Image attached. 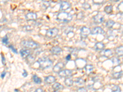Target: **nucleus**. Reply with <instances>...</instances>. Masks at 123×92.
I'll list each match as a JSON object with an SVG mask.
<instances>
[{
	"mask_svg": "<svg viewBox=\"0 0 123 92\" xmlns=\"http://www.w3.org/2000/svg\"><path fill=\"white\" fill-rule=\"evenodd\" d=\"M73 18V15L65 12H62L57 15V20L59 22L68 23L70 22Z\"/></svg>",
	"mask_w": 123,
	"mask_h": 92,
	"instance_id": "obj_1",
	"label": "nucleus"
},
{
	"mask_svg": "<svg viewBox=\"0 0 123 92\" xmlns=\"http://www.w3.org/2000/svg\"><path fill=\"white\" fill-rule=\"evenodd\" d=\"M38 63L41 69H44L50 67L52 64V61L48 58L43 57L38 59Z\"/></svg>",
	"mask_w": 123,
	"mask_h": 92,
	"instance_id": "obj_2",
	"label": "nucleus"
},
{
	"mask_svg": "<svg viewBox=\"0 0 123 92\" xmlns=\"http://www.w3.org/2000/svg\"><path fill=\"white\" fill-rule=\"evenodd\" d=\"M21 46L26 49H36L39 47V45L37 42H35L33 40H23L21 42Z\"/></svg>",
	"mask_w": 123,
	"mask_h": 92,
	"instance_id": "obj_3",
	"label": "nucleus"
},
{
	"mask_svg": "<svg viewBox=\"0 0 123 92\" xmlns=\"http://www.w3.org/2000/svg\"><path fill=\"white\" fill-rule=\"evenodd\" d=\"M59 29L56 28H53L49 29L48 30H47L46 33V37H48L49 38H53L58 34L59 33Z\"/></svg>",
	"mask_w": 123,
	"mask_h": 92,
	"instance_id": "obj_4",
	"label": "nucleus"
},
{
	"mask_svg": "<svg viewBox=\"0 0 123 92\" xmlns=\"http://www.w3.org/2000/svg\"><path fill=\"white\" fill-rule=\"evenodd\" d=\"M91 34V31L87 27H83L81 29V37L82 38H86Z\"/></svg>",
	"mask_w": 123,
	"mask_h": 92,
	"instance_id": "obj_5",
	"label": "nucleus"
},
{
	"mask_svg": "<svg viewBox=\"0 0 123 92\" xmlns=\"http://www.w3.org/2000/svg\"><path fill=\"white\" fill-rule=\"evenodd\" d=\"M64 66H65V64H63V63H62V62H59V63H57V64L54 66L53 71L55 73H58V74H59L60 71H62V69L64 68Z\"/></svg>",
	"mask_w": 123,
	"mask_h": 92,
	"instance_id": "obj_6",
	"label": "nucleus"
},
{
	"mask_svg": "<svg viewBox=\"0 0 123 92\" xmlns=\"http://www.w3.org/2000/svg\"><path fill=\"white\" fill-rule=\"evenodd\" d=\"M59 75L60 77H66L68 78V77H70L72 75V71L71 70L65 69L62 70L59 73Z\"/></svg>",
	"mask_w": 123,
	"mask_h": 92,
	"instance_id": "obj_7",
	"label": "nucleus"
},
{
	"mask_svg": "<svg viewBox=\"0 0 123 92\" xmlns=\"http://www.w3.org/2000/svg\"><path fill=\"white\" fill-rule=\"evenodd\" d=\"M93 20L95 23L100 24L104 22V17L102 14H97L96 15L93 17Z\"/></svg>",
	"mask_w": 123,
	"mask_h": 92,
	"instance_id": "obj_8",
	"label": "nucleus"
},
{
	"mask_svg": "<svg viewBox=\"0 0 123 92\" xmlns=\"http://www.w3.org/2000/svg\"><path fill=\"white\" fill-rule=\"evenodd\" d=\"M25 18L27 21H35L37 19V14L35 12H29L25 15Z\"/></svg>",
	"mask_w": 123,
	"mask_h": 92,
	"instance_id": "obj_9",
	"label": "nucleus"
},
{
	"mask_svg": "<svg viewBox=\"0 0 123 92\" xmlns=\"http://www.w3.org/2000/svg\"><path fill=\"white\" fill-rule=\"evenodd\" d=\"M105 33L104 30L101 27H97L94 28L91 30V34L93 35L95 34H102Z\"/></svg>",
	"mask_w": 123,
	"mask_h": 92,
	"instance_id": "obj_10",
	"label": "nucleus"
},
{
	"mask_svg": "<svg viewBox=\"0 0 123 92\" xmlns=\"http://www.w3.org/2000/svg\"><path fill=\"white\" fill-rule=\"evenodd\" d=\"M30 53V50H28V49H22L20 51V54L22 57L24 59L27 58L30 55H31Z\"/></svg>",
	"mask_w": 123,
	"mask_h": 92,
	"instance_id": "obj_11",
	"label": "nucleus"
},
{
	"mask_svg": "<svg viewBox=\"0 0 123 92\" xmlns=\"http://www.w3.org/2000/svg\"><path fill=\"white\" fill-rule=\"evenodd\" d=\"M62 52V49L59 46H54L50 49V52L53 55H59Z\"/></svg>",
	"mask_w": 123,
	"mask_h": 92,
	"instance_id": "obj_12",
	"label": "nucleus"
},
{
	"mask_svg": "<svg viewBox=\"0 0 123 92\" xmlns=\"http://www.w3.org/2000/svg\"><path fill=\"white\" fill-rule=\"evenodd\" d=\"M70 7H71V4L67 1H62L60 4V9L62 11L68 9L69 8H70Z\"/></svg>",
	"mask_w": 123,
	"mask_h": 92,
	"instance_id": "obj_13",
	"label": "nucleus"
},
{
	"mask_svg": "<svg viewBox=\"0 0 123 92\" xmlns=\"http://www.w3.org/2000/svg\"><path fill=\"white\" fill-rule=\"evenodd\" d=\"M55 77L54 76H53V75H49V76L46 77L44 80L45 82L48 84H52V83L55 82Z\"/></svg>",
	"mask_w": 123,
	"mask_h": 92,
	"instance_id": "obj_14",
	"label": "nucleus"
},
{
	"mask_svg": "<svg viewBox=\"0 0 123 92\" xmlns=\"http://www.w3.org/2000/svg\"><path fill=\"white\" fill-rule=\"evenodd\" d=\"M94 69V66L92 64H87L84 67V70L87 74H90Z\"/></svg>",
	"mask_w": 123,
	"mask_h": 92,
	"instance_id": "obj_15",
	"label": "nucleus"
},
{
	"mask_svg": "<svg viewBox=\"0 0 123 92\" xmlns=\"http://www.w3.org/2000/svg\"><path fill=\"white\" fill-rule=\"evenodd\" d=\"M115 53L118 57H123V46H119L115 49Z\"/></svg>",
	"mask_w": 123,
	"mask_h": 92,
	"instance_id": "obj_16",
	"label": "nucleus"
},
{
	"mask_svg": "<svg viewBox=\"0 0 123 92\" xmlns=\"http://www.w3.org/2000/svg\"><path fill=\"white\" fill-rule=\"evenodd\" d=\"M105 47V45L101 42H97L95 45V49L96 50H102Z\"/></svg>",
	"mask_w": 123,
	"mask_h": 92,
	"instance_id": "obj_17",
	"label": "nucleus"
},
{
	"mask_svg": "<svg viewBox=\"0 0 123 92\" xmlns=\"http://www.w3.org/2000/svg\"><path fill=\"white\" fill-rule=\"evenodd\" d=\"M52 88H53L54 90L57 91L59 90H62L63 89V86L62 84H60V83H55L53 85H52Z\"/></svg>",
	"mask_w": 123,
	"mask_h": 92,
	"instance_id": "obj_18",
	"label": "nucleus"
},
{
	"mask_svg": "<svg viewBox=\"0 0 123 92\" xmlns=\"http://www.w3.org/2000/svg\"><path fill=\"white\" fill-rule=\"evenodd\" d=\"M104 55L105 57L109 58L111 56H112V55H113V52H112V50H110V49H106V50H104Z\"/></svg>",
	"mask_w": 123,
	"mask_h": 92,
	"instance_id": "obj_19",
	"label": "nucleus"
},
{
	"mask_svg": "<svg viewBox=\"0 0 123 92\" xmlns=\"http://www.w3.org/2000/svg\"><path fill=\"white\" fill-rule=\"evenodd\" d=\"M123 76V71H119V72H116L113 74V77L115 79H119Z\"/></svg>",
	"mask_w": 123,
	"mask_h": 92,
	"instance_id": "obj_20",
	"label": "nucleus"
},
{
	"mask_svg": "<svg viewBox=\"0 0 123 92\" xmlns=\"http://www.w3.org/2000/svg\"><path fill=\"white\" fill-rule=\"evenodd\" d=\"M33 80L34 81V82L36 83L37 84H40L42 82V80L39 78V77L37 76V75H33Z\"/></svg>",
	"mask_w": 123,
	"mask_h": 92,
	"instance_id": "obj_21",
	"label": "nucleus"
},
{
	"mask_svg": "<svg viewBox=\"0 0 123 92\" xmlns=\"http://www.w3.org/2000/svg\"><path fill=\"white\" fill-rule=\"evenodd\" d=\"M65 84L67 86H71L73 84V80L70 78H66L65 80Z\"/></svg>",
	"mask_w": 123,
	"mask_h": 92,
	"instance_id": "obj_22",
	"label": "nucleus"
},
{
	"mask_svg": "<svg viewBox=\"0 0 123 92\" xmlns=\"http://www.w3.org/2000/svg\"><path fill=\"white\" fill-rule=\"evenodd\" d=\"M115 22L113 21V20H108L106 23V27H107L108 28H113V25H115Z\"/></svg>",
	"mask_w": 123,
	"mask_h": 92,
	"instance_id": "obj_23",
	"label": "nucleus"
},
{
	"mask_svg": "<svg viewBox=\"0 0 123 92\" xmlns=\"http://www.w3.org/2000/svg\"><path fill=\"white\" fill-rule=\"evenodd\" d=\"M104 11H105V12L107 14H111L112 12V11H113V6H111V5L106 6L104 8Z\"/></svg>",
	"mask_w": 123,
	"mask_h": 92,
	"instance_id": "obj_24",
	"label": "nucleus"
},
{
	"mask_svg": "<svg viewBox=\"0 0 123 92\" xmlns=\"http://www.w3.org/2000/svg\"><path fill=\"white\" fill-rule=\"evenodd\" d=\"M111 61H112V63H113V64H115V65H119V64H120V62H121L120 60L116 57L112 58Z\"/></svg>",
	"mask_w": 123,
	"mask_h": 92,
	"instance_id": "obj_25",
	"label": "nucleus"
},
{
	"mask_svg": "<svg viewBox=\"0 0 123 92\" xmlns=\"http://www.w3.org/2000/svg\"><path fill=\"white\" fill-rule=\"evenodd\" d=\"M112 92H121V88L118 85H115L112 88Z\"/></svg>",
	"mask_w": 123,
	"mask_h": 92,
	"instance_id": "obj_26",
	"label": "nucleus"
},
{
	"mask_svg": "<svg viewBox=\"0 0 123 92\" xmlns=\"http://www.w3.org/2000/svg\"><path fill=\"white\" fill-rule=\"evenodd\" d=\"M75 82L77 83V84H78V85H83V84H84V81L83 79L77 78V79H76Z\"/></svg>",
	"mask_w": 123,
	"mask_h": 92,
	"instance_id": "obj_27",
	"label": "nucleus"
},
{
	"mask_svg": "<svg viewBox=\"0 0 123 92\" xmlns=\"http://www.w3.org/2000/svg\"><path fill=\"white\" fill-rule=\"evenodd\" d=\"M117 9L120 12L123 13V1L119 3L118 6H117Z\"/></svg>",
	"mask_w": 123,
	"mask_h": 92,
	"instance_id": "obj_28",
	"label": "nucleus"
},
{
	"mask_svg": "<svg viewBox=\"0 0 123 92\" xmlns=\"http://www.w3.org/2000/svg\"><path fill=\"white\" fill-rule=\"evenodd\" d=\"M1 40L3 44H8V38H7V36H4L3 38H2Z\"/></svg>",
	"mask_w": 123,
	"mask_h": 92,
	"instance_id": "obj_29",
	"label": "nucleus"
},
{
	"mask_svg": "<svg viewBox=\"0 0 123 92\" xmlns=\"http://www.w3.org/2000/svg\"><path fill=\"white\" fill-rule=\"evenodd\" d=\"M77 92H87V90L86 89V88H83V87H81V88H80L79 89H78Z\"/></svg>",
	"mask_w": 123,
	"mask_h": 92,
	"instance_id": "obj_30",
	"label": "nucleus"
},
{
	"mask_svg": "<svg viewBox=\"0 0 123 92\" xmlns=\"http://www.w3.org/2000/svg\"><path fill=\"white\" fill-rule=\"evenodd\" d=\"M1 61L2 63H3L4 65H5V64H6V60H5V58H4L3 53H1Z\"/></svg>",
	"mask_w": 123,
	"mask_h": 92,
	"instance_id": "obj_31",
	"label": "nucleus"
},
{
	"mask_svg": "<svg viewBox=\"0 0 123 92\" xmlns=\"http://www.w3.org/2000/svg\"><path fill=\"white\" fill-rule=\"evenodd\" d=\"M9 48L11 49L12 50V51L14 52V53H17V50H16V49H15V48L14 47V46H12V45H10V46H9Z\"/></svg>",
	"mask_w": 123,
	"mask_h": 92,
	"instance_id": "obj_32",
	"label": "nucleus"
},
{
	"mask_svg": "<svg viewBox=\"0 0 123 92\" xmlns=\"http://www.w3.org/2000/svg\"><path fill=\"white\" fill-rule=\"evenodd\" d=\"M22 75L24 77H27V75H28V73H27V72L26 71V70L25 69H24V73L22 74Z\"/></svg>",
	"mask_w": 123,
	"mask_h": 92,
	"instance_id": "obj_33",
	"label": "nucleus"
},
{
	"mask_svg": "<svg viewBox=\"0 0 123 92\" xmlns=\"http://www.w3.org/2000/svg\"><path fill=\"white\" fill-rule=\"evenodd\" d=\"M71 55L70 54H68L67 57H66V60H67V61H69V60H71Z\"/></svg>",
	"mask_w": 123,
	"mask_h": 92,
	"instance_id": "obj_34",
	"label": "nucleus"
},
{
	"mask_svg": "<svg viewBox=\"0 0 123 92\" xmlns=\"http://www.w3.org/2000/svg\"><path fill=\"white\" fill-rule=\"evenodd\" d=\"M34 92H44V91L42 88H38V89L36 90Z\"/></svg>",
	"mask_w": 123,
	"mask_h": 92,
	"instance_id": "obj_35",
	"label": "nucleus"
},
{
	"mask_svg": "<svg viewBox=\"0 0 123 92\" xmlns=\"http://www.w3.org/2000/svg\"><path fill=\"white\" fill-rule=\"evenodd\" d=\"M6 73L5 72V71H4L3 73H1V79H3L4 77V76H5V75H6Z\"/></svg>",
	"mask_w": 123,
	"mask_h": 92,
	"instance_id": "obj_36",
	"label": "nucleus"
},
{
	"mask_svg": "<svg viewBox=\"0 0 123 92\" xmlns=\"http://www.w3.org/2000/svg\"><path fill=\"white\" fill-rule=\"evenodd\" d=\"M121 30L122 32H123V25H122L121 26Z\"/></svg>",
	"mask_w": 123,
	"mask_h": 92,
	"instance_id": "obj_37",
	"label": "nucleus"
}]
</instances>
